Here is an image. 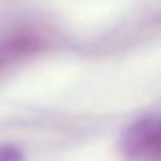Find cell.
Listing matches in <instances>:
<instances>
[{
	"mask_svg": "<svg viewBox=\"0 0 161 161\" xmlns=\"http://www.w3.org/2000/svg\"><path fill=\"white\" fill-rule=\"evenodd\" d=\"M0 161H23V158L16 147H2L0 149Z\"/></svg>",
	"mask_w": 161,
	"mask_h": 161,
	"instance_id": "cell-1",
	"label": "cell"
}]
</instances>
